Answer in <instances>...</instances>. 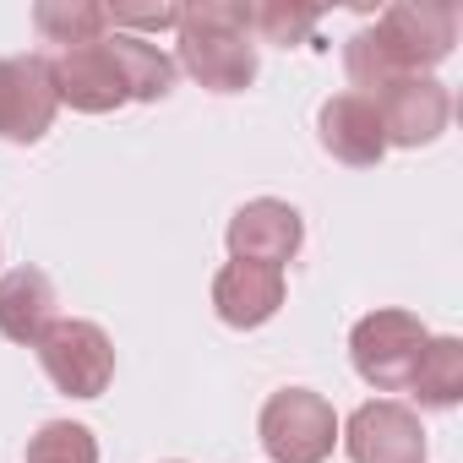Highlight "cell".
Wrapping results in <instances>:
<instances>
[{
    "mask_svg": "<svg viewBox=\"0 0 463 463\" xmlns=\"http://www.w3.org/2000/svg\"><path fill=\"white\" fill-rule=\"evenodd\" d=\"M452 44H458L452 6H441V0H398L344 44V71L360 88V99H371L398 77H430V66H441Z\"/></svg>",
    "mask_w": 463,
    "mask_h": 463,
    "instance_id": "1",
    "label": "cell"
},
{
    "mask_svg": "<svg viewBox=\"0 0 463 463\" xmlns=\"http://www.w3.org/2000/svg\"><path fill=\"white\" fill-rule=\"evenodd\" d=\"M180 61L191 82L207 93H246L257 82V44H251V6L246 0H196L180 6Z\"/></svg>",
    "mask_w": 463,
    "mask_h": 463,
    "instance_id": "2",
    "label": "cell"
},
{
    "mask_svg": "<svg viewBox=\"0 0 463 463\" xmlns=\"http://www.w3.org/2000/svg\"><path fill=\"white\" fill-rule=\"evenodd\" d=\"M430 327L414 317V311H371L354 322L349 333V360L360 371L365 387L376 392H409V376H414V360L425 349Z\"/></svg>",
    "mask_w": 463,
    "mask_h": 463,
    "instance_id": "3",
    "label": "cell"
},
{
    "mask_svg": "<svg viewBox=\"0 0 463 463\" xmlns=\"http://www.w3.org/2000/svg\"><path fill=\"white\" fill-rule=\"evenodd\" d=\"M262 447L273 463H322L338 447V414L311 387H284L262 403Z\"/></svg>",
    "mask_w": 463,
    "mask_h": 463,
    "instance_id": "4",
    "label": "cell"
},
{
    "mask_svg": "<svg viewBox=\"0 0 463 463\" xmlns=\"http://www.w3.org/2000/svg\"><path fill=\"white\" fill-rule=\"evenodd\" d=\"M44 376L66 392V398H99L115 382V344L99 322H77V317H55L44 327V338L33 344Z\"/></svg>",
    "mask_w": 463,
    "mask_h": 463,
    "instance_id": "5",
    "label": "cell"
},
{
    "mask_svg": "<svg viewBox=\"0 0 463 463\" xmlns=\"http://www.w3.org/2000/svg\"><path fill=\"white\" fill-rule=\"evenodd\" d=\"M349 463H425V425L398 398H371L338 425Z\"/></svg>",
    "mask_w": 463,
    "mask_h": 463,
    "instance_id": "6",
    "label": "cell"
},
{
    "mask_svg": "<svg viewBox=\"0 0 463 463\" xmlns=\"http://www.w3.org/2000/svg\"><path fill=\"white\" fill-rule=\"evenodd\" d=\"M50 61V88H55V104H71L82 115H109L120 104H131L126 93V77L109 55V39H93V44H77V50H55L44 55Z\"/></svg>",
    "mask_w": 463,
    "mask_h": 463,
    "instance_id": "7",
    "label": "cell"
},
{
    "mask_svg": "<svg viewBox=\"0 0 463 463\" xmlns=\"http://www.w3.org/2000/svg\"><path fill=\"white\" fill-rule=\"evenodd\" d=\"M371 104L382 115L387 147H430L452 120V99L436 77H398L382 93H371Z\"/></svg>",
    "mask_w": 463,
    "mask_h": 463,
    "instance_id": "8",
    "label": "cell"
},
{
    "mask_svg": "<svg viewBox=\"0 0 463 463\" xmlns=\"http://www.w3.org/2000/svg\"><path fill=\"white\" fill-rule=\"evenodd\" d=\"M55 88L44 55H0V137L39 142L55 126Z\"/></svg>",
    "mask_w": 463,
    "mask_h": 463,
    "instance_id": "9",
    "label": "cell"
},
{
    "mask_svg": "<svg viewBox=\"0 0 463 463\" xmlns=\"http://www.w3.org/2000/svg\"><path fill=\"white\" fill-rule=\"evenodd\" d=\"M300 241H306V218L279 196H257L229 218V257H241V262L284 268V262H295Z\"/></svg>",
    "mask_w": 463,
    "mask_h": 463,
    "instance_id": "10",
    "label": "cell"
},
{
    "mask_svg": "<svg viewBox=\"0 0 463 463\" xmlns=\"http://www.w3.org/2000/svg\"><path fill=\"white\" fill-rule=\"evenodd\" d=\"M284 289H289V284H284V268L241 262V257H235V262H223L218 279H213V311H218V322L251 333V327H262V322L279 317Z\"/></svg>",
    "mask_w": 463,
    "mask_h": 463,
    "instance_id": "11",
    "label": "cell"
},
{
    "mask_svg": "<svg viewBox=\"0 0 463 463\" xmlns=\"http://www.w3.org/2000/svg\"><path fill=\"white\" fill-rule=\"evenodd\" d=\"M317 137H322V147H327L338 164H349V169H371V164H382V153H387L382 115H376V104L360 99V93H333V99L317 109Z\"/></svg>",
    "mask_w": 463,
    "mask_h": 463,
    "instance_id": "12",
    "label": "cell"
},
{
    "mask_svg": "<svg viewBox=\"0 0 463 463\" xmlns=\"http://www.w3.org/2000/svg\"><path fill=\"white\" fill-rule=\"evenodd\" d=\"M50 322H55V284H50V273H39V268L0 273V338L39 344Z\"/></svg>",
    "mask_w": 463,
    "mask_h": 463,
    "instance_id": "13",
    "label": "cell"
},
{
    "mask_svg": "<svg viewBox=\"0 0 463 463\" xmlns=\"http://www.w3.org/2000/svg\"><path fill=\"white\" fill-rule=\"evenodd\" d=\"M109 39V55H115V66H120V77H126V93L137 99V104H158V99H169V88H175V61L158 50V44H147V39H137V33H104Z\"/></svg>",
    "mask_w": 463,
    "mask_h": 463,
    "instance_id": "14",
    "label": "cell"
},
{
    "mask_svg": "<svg viewBox=\"0 0 463 463\" xmlns=\"http://www.w3.org/2000/svg\"><path fill=\"white\" fill-rule=\"evenodd\" d=\"M409 392L425 409H452L463 398V344L458 338H425L414 376H409Z\"/></svg>",
    "mask_w": 463,
    "mask_h": 463,
    "instance_id": "15",
    "label": "cell"
},
{
    "mask_svg": "<svg viewBox=\"0 0 463 463\" xmlns=\"http://www.w3.org/2000/svg\"><path fill=\"white\" fill-rule=\"evenodd\" d=\"M33 28L44 33V44H61V50H77V44H93L109 33V17L93 0H39L33 6Z\"/></svg>",
    "mask_w": 463,
    "mask_h": 463,
    "instance_id": "16",
    "label": "cell"
},
{
    "mask_svg": "<svg viewBox=\"0 0 463 463\" xmlns=\"http://www.w3.org/2000/svg\"><path fill=\"white\" fill-rule=\"evenodd\" d=\"M23 463H99V441L88 425L77 420H50L39 425V436L28 441V458Z\"/></svg>",
    "mask_w": 463,
    "mask_h": 463,
    "instance_id": "17",
    "label": "cell"
},
{
    "mask_svg": "<svg viewBox=\"0 0 463 463\" xmlns=\"http://www.w3.org/2000/svg\"><path fill=\"white\" fill-rule=\"evenodd\" d=\"M317 23H322V12H311V6H289V0H268V6H251V33H262L268 44H306L311 33H317Z\"/></svg>",
    "mask_w": 463,
    "mask_h": 463,
    "instance_id": "18",
    "label": "cell"
},
{
    "mask_svg": "<svg viewBox=\"0 0 463 463\" xmlns=\"http://www.w3.org/2000/svg\"><path fill=\"white\" fill-rule=\"evenodd\" d=\"M104 17H109V28L115 33H164V28H175L180 23V6H104Z\"/></svg>",
    "mask_w": 463,
    "mask_h": 463,
    "instance_id": "19",
    "label": "cell"
}]
</instances>
